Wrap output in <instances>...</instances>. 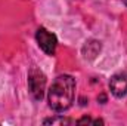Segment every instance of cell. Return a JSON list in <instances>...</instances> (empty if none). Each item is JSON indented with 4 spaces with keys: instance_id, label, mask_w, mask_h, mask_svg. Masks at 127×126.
<instances>
[{
    "instance_id": "obj_5",
    "label": "cell",
    "mask_w": 127,
    "mask_h": 126,
    "mask_svg": "<svg viewBox=\"0 0 127 126\" xmlns=\"http://www.w3.org/2000/svg\"><path fill=\"white\" fill-rule=\"evenodd\" d=\"M100 49H102L100 42L99 40H95V39H90L83 46V55H84L86 60H95L96 57L99 55Z\"/></svg>"
},
{
    "instance_id": "obj_4",
    "label": "cell",
    "mask_w": 127,
    "mask_h": 126,
    "mask_svg": "<svg viewBox=\"0 0 127 126\" xmlns=\"http://www.w3.org/2000/svg\"><path fill=\"white\" fill-rule=\"evenodd\" d=\"M109 91L117 98H123L127 95V71L117 73L109 80Z\"/></svg>"
},
{
    "instance_id": "obj_2",
    "label": "cell",
    "mask_w": 127,
    "mask_h": 126,
    "mask_svg": "<svg viewBox=\"0 0 127 126\" xmlns=\"http://www.w3.org/2000/svg\"><path fill=\"white\" fill-rule=\"evenodd\" d=\"M46 89V76L37 67H31L28 71V91L35 101H40Z\"/></svg>"
},
{
    "instance_id": "obj_8",
    "label": "cell",
    "mask_w": 127,
    "mask_h": 126,
    "mask_svg": "<svg viewBox=\"0 0 127 126\" xmlns=\"http://www.w3.org/2000/svg\"><path fill=\"white\" fill-rule=\"evenodd\" d=\"M123 3H124V4L127 6V0H123Z\"/></svg>"
},
{
    "instance_id": "obj_7",
    "label": "cell",
    "mask_w": 127,
    "mask_h": 126,
    "mask_svg": "<svg viewBox=\"0 0 127 126\" xmlns=\"http://www.w3.org/2000/svg\"><path fill=\"white\" fill-rule=\"evenodd\" d=\"M77 125H103L102 119H92V117H81L75 122Z\"/></svg>"
},
{
    "instance_id": "obj_3",
    "label": "cell",
    "mask_w": 127,
    "mask_h": 126,
    "mask_svg": "<svg viewBox=\"0 0 127 126\" xmlns=\"http://www.w3.org/2000/svg\"><path fill=\"white\" fill-rule=\"evenodd\" d=\"M35 40H37L40 49H41L46 55H49V57L55 55L56 46H58V39H56V36H55L53 33L47 31L46 28L41 27V28H38L37 33H35Z\"/></svg>"
},
{
    "instance_id": "obj_6",
    "label": "cell",
    "mask_w": 127,
    "mask_h": 126,
    "mask_svg": "<svg viewBox=\"0 0 127 126\" xmlns=\"http://www.w3.org/2000/svg\"><path fill=\"white\" fill-rule=\"evenodd\" d=\"M75 122L72 120V119H69V117H62V116H56V117H50V119H44L43 120V125H74Z\"/></svg>"
},
{
    "instance_id": "obj_1",
    "label": "cell",
    "mask_w": 127,
    "mask_h": 126,
    "mask_svg": "<svg viewBox=\"0 0 127 126\" xmlns=\"http://www.w3.org/2000/svg\"><path fill=\"white\" fill-rule=\"evenodd\" d=\"M75 98V79L69 74H62L55 79L49 92L47 102L53 111H65L68 110Z\"/></svg>"
}]
</instances>
